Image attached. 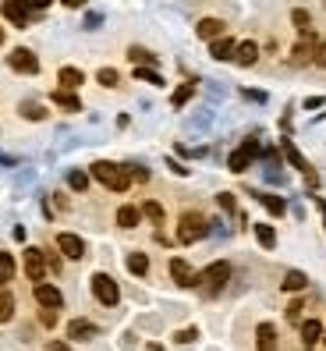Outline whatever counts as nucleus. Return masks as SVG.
Returning a JSON list of instances; mask_svg holds the SVG:
<instances>
[{
    "label": "nucleus",
    "instance_id": "obj_1",
    "mask_svg": "<svg viewBox=\"0 0 326 351\" xmlns=\"http://www.w3.org/2000/svg\"><path fill=\"white\" fill-rule=\"evenodd\" d=\"M89 174L103 184L107 192H128L131 189V171L125 167V163H114V160H96L92 167H89Z\"/></svg>",
    "mask_w": 326,
    "mask_h": 351
},
{
    "label": "nucleus",
    "instance_id": "obj_2",
    "mask_svg": "<svg viewBox=\"0 0 326 351\" xmlns=\"http://www.w3.org/2000/svg\"><path fill=\"white\" fill-rule=\"evenodd\" d=\"M227 280H231V263L227 259H216V263H210L206 270L195 277V287L202 291V298H216L223 287H227Z\"/></svg>",
    "mask_w": 326,
    "mask_h": 351
},
{
    "label": "nucleus",
    "instance_id": "obj_3",
    "mask_svg": "<svg viewBox=\"0 0 326 351\" xmlns=\"http://www.w3.org/2000/svg\"><path fill=\"white\" fill-rule=\"evenodd\" d=\"M206 234H210V220L206 217L195 213V210L181 213V220H177V241L181 245H195V241H202Z\"/></svg>",
    "mask_w": 326,
    "mask_h": 351
},
{
    "label": "nucleus",
    "instance_id": "obj_4",
    "mask_svg": "<svg viewBox=\"0 0 326 351\" xmlns=\"http://www.w3.org/2000/svg\"><path fill=\"white\" fill-rule=\"evenodd\" d=\"M89 287H92V298H96L99 305L114 308V305L121 302V287H117V280H114L110 274H92Z\"/></svg>",
    "mask_w": 326,
    "mask_h": 351
},
{
    "label": "nucleus",
    "instance_id": "obj_5",
    "mask_svg": "<svg viewBox=\"0 0 326 351\" xmlns=\"http://www.w3.org/2000/svg\"><path fill=\"white\" fill-rule=\"evenodd\" d=\"M319 36L309 29V32H301V39L294 43V50H291V64L294 68H305V64H316V53H319Z\"/></svg>",
    "mask_w": 326,
    "mask_h": 351
},
{
    "label": "nucleus",
    "instance_id": "obj_6",
    "mask_svg": "<svg viewBox=\"0 0 326 351\" xmlns=\"http://www.w3.org/2000/svg\"><path fill=\"white\" fill-rule=\"evenodd\" d=\"M8 68L18 71V75H36V71H39V57H36L29 47H14V50L8 53Z\"/></svg>",
    "mask_w": 326,
    "mask_h": 351
},
{
    "label": "nucleus",
    "instance_id": "obj_7",
    "mask_svg": "<svg viewBox=\"0 0 326 351\" xmlns=\"http://www.w3.org/2000/svg\"><path fill=\"white\" fill-rule=\"evenodd\" d=\"M255 156H259V142H255V138H249L241 149H234V153L227 156V167H231L234 174H244V171H249V163H252Z\"/></svg>",
    "mask_w": 326,
    "mask_h": 351
},
{
    "label": "nucleus",
    "instance_id": "obj_8",
    "mask_svg": "<svg viewBox=\"0 0 326 351\" xmlns=\"http://www.w3.org/2000/svg\"><path fill=\"white\" fill-rule=\"evenodd\" d=\"M0 14H4L14 29H29V22H32V11L22 4V0H4V4H0Z\"/></svg>",
    "mask_w": 326,
    "mask_h": 351
},
{
    "label": "nucleus",
    "instance_id": "obj_9",
    "mask_svg": "<svg viewBox=\"0 0 326 351\" xmlns=\"http://www.w3.org/2000/svg\"><path fill=\"white\" fill-rule=\"evenodd\" d=\"M32 295H36V302L43 305V308H57V313L64 308V291H60V287H53V284H43V280H39Z\"/></svg>",
    "mask_w": 326,
    "mask_h": 351
},
{
    "label": "nucleus",
    "instance_id": "obj_10",
    "mask_svg": "<svg viewBox=\"0 0 326 351\" xmlns=\"http://www.w3.org/2000/svg\"><path fill=\"white\" fill-rule=\"evenodd\" d=\"M25 274H29V280H43L47 277V252L43 249H25Z\"/></svg>",
    "mask_w": 326,
    "mask_h": 351
},
{
    "label": "nucleus",
    "instance_id": "obj_11",
    "mask_svg": "<svg viewBox=\"0 0 326 351\" xmlns=\"http://www.w3.org/2000/svg\"><path fill=\"white\" fill-rule=\"evenodd\" d=\"M57 249L64 252L68 259H82L86 256V241H82L78 234H71V231H60L57 234Z\"/></svg>",
    "mask_w": 326,
    "mask_h": 351
},
{
    "label": "nucleus",
    "instance_id": "obj_12",
    "mask_svg": "<svg viewBox=\"0 0 326 351\" xmlns=\"http://www.w3.org/2000/svg\"><path fill=\"white\" fill-rule=\"evenodd\" d=\"M167 270H171V277H174L177 287H195V277H199V274L192 270L185 259H171V263H167Z\"/></svg>",
    "mask_w": 326,
    "mask_h": 351
},
{
    "label": "nucleus",
    "instance_id": "obj_13",
    "mask_svg": "<svg viewBox=\"0 0 326 351\" xmlns=\"http://www.w3.org/2000/svg\"><path fill=\"white\" fill-rule=\"evenodd\" d=\"M280 146H284V156L291 160V167H294V171H301L305 178H309V184H316V174H312V167H309V160H305V156H301V153L291 146V138H284Z\"/></svg>",
    "mask_w": 326,
    "mask_h": 351
},
{
    "label": "nucleus",
    "instance_id": "obj_14",
    "mask_svg": "<svg viewBox=\"0 0 326 351\" xmlns=\"http://www.w3.org/2000/svg\"><path fill=\"white\" fill-rule=\"evenodd\" d=\"M50 103H53V107H60V110H68V114H78L82 110V99L75 96V89H53L50 93Z\"/></svg>",
    "mask_w": 326,
    "mask_h": 351
},
{
    "label": "nucleus",
    "instance_id": "obj_15",
    "mask_svg": "<svg viewBox=\"0 0 326 351\" xmlns=\"http://www.w3.org/2000/svg\"><path fill=\"white\" fill-rule=\"evenodd\" d=\"M234 50H238V43L231 36H216V39H210V53H213V60H234Z\"/></svg>",
    "mask_w": 326,
    "mask_h": 351
},
{
    "label": "nucleus",
    "instance_id": "obj_16",
    "mask_svg": "<svg viewBox=\"0 0 326 351\" xmlns=\"http://www.w3.org/2000/svg\"><path fill=\"white\" fill-rule=\"evenodd\" d=\"M255 351H277V326L273 323L255 326Z\"/></svg>",
    "mask_w": 326,
    "mask_h": 351
},
{
    "label": "nucleus",
    "instance_id": "obj_17",
    "mask_svg": "<svg viewBox=\"0 0 326 351\" xmlns=\"http://www.w3.org/2000/svg\"><path fill=\"white\" fill-rule=\"evenodd\" d=\"M223 29H227V25H223V18H199L195 36H199V39H206V43H210V39L223 36Z\"/></svg>",
    "mask_w": 326,
    "mask_h": 351
},
{
    "label": "nucleus",
    "instance_id": "obj_18",
    "mask_svg": "<svg viewBox=\"0 0 326 351\" xmlns=\"http://www.w3.org/2000/svg\"><path fill=\"white\" fill-rule=\"evenodd\" d=\"M234 60L241 68H252L255 60H259V43L255 39H244V43H238V50H234Z\"/></svg>",
    "mask_w": 326,
    "mask_h": 351
},
{
    "label": "nucleus",
    "instance_id": "obj_19",
    "mask_svg": "<svg viewBox=\"0 0 326 351\" xmlns=\"http://www.w3.org/2000/svg\"><path fill=\"white\" fill-rule=\"evenodd\" d=\"M255 199H259V206L270 217H284V213H288V202H284L280 195H273V192H255Z\"/></svg>",
    "mask_w": 326,
    "mask_h": 351
},
{
    "label": "nucleus",
    "instance_id": "obj_20",
    "mask_svg": "<svg viewBox=\"0 0 326 351\" xmlns=\"http://www.w3.org/2000/svg\"><path fill=\"white\" fill-rule=\"evenodd\" d=\"M99 334V330H96V323H89V319H71L68 323V337L71 341H92Z\"/></svg>",
    "mask_w": 326,
    "mask_h": 351
},
{
    "label": "nucleus",
    "instance_id": "obj_21",
    "mask_svg": "<svg viewBox=\"0 0 326 351\" xmlns=\"http://www.w3.org/2000/svg\"><path fill=\"white\" fill-rule=\"evenodd\" d=\"M323 341V323L319 319H305L301 323V348H316Z\"/></svg>",
    "mask_w": 326,
    "mask_h": 351
},
{
    "label": "nucleus",
    "instance_id": "obj_22",
    "mask_svg": "<svg viewBox=\"0 0 326 351\" xmlns=\"http://www.w3.org/2000/svg\"><path fill=\"white\" fill-rule=\"evenodd\" d=\"M284 291H288V295H298V291H305V287H309V277H305L301 270H288V274H284Z\"/></svg>",
    "mask_w": 326,
    "mask_h": 351
},
{
    "label": "nucleus",
    "instance_id": "obj_23",
    "mask_svg": "<svg viewBox=\"0 0 326 351\" xmlns=\"http://www.w3.org/2000/svg\"><path fill=\"white\" fill-rule=\"evenodd\" d=\"M57 82H60V89H78L82 82H86V75L68 64V68H60V71H57Z\"/></svg>",
    "mask_w": 326,
    "mask_h": 351
},
{
    "label": "nucleus",
    "instance_id": "obj_24",
    "mask_svg": "<svg viewBox=\"0 0 326 351\" xmlns=\"http://www.w3.org/2000/svg\"><path fill=\"white\" fill-rule=\"evenodd\" d=\"M138 220H142V210H138V206H121V210H117V223L125 227V231H135Z\"/></svg>",
    "mask_w": 326,
    "mask_h": 351
},
{
    "label": "nucleus",
    "instance_id": "obj_25",
    "mask_svg": "<svg viewBox=\"0 0 326 351\" xmlns=\"http://www.w3.org/2000/svg\"><path fill=\"white\" fill-rule=\"evenodd\" d=\"M125 263H128V270H131L135 277H146V274H149V256H146V252H128Z\"/></svg>",
    "mask_w": 326,
    "mask_h": 351
},
{
    "label": "nucleus",
    "instance_id": "obj_26",
    "mask_svg": "<svg viewBox=\"0 0 326 351\" xmlns=\"http://www.w3.org/2000/svg\"><path fill=\"white\" fill-rule=\"evenodd\" d=\"M14 280V259L11 252H0V287H8Z\"/></svg>",
    "mask_w": 326,
    "mask_h": 351
},
{
    "label": "nucleus",
    "instance_id": "obj_27",
    "mask_svg": "<svg viewBox=\"0 0 326 351\" xmlns=\"http://www.w3.org/2000/svg\"><path fill=\"white\" fill-rule=\"evenodd\" d=\"M192 96H195V86H192V82H185V86H177V89H174V96H171V107H177V110H181V107H185V103H188Z\"/></svg>",
    "mask_w": 326,
    "mask_h": 351
},
{
    "label": "nucleus",
    "instance_id": "obj_28",
    "mask_svg": "<svg viewBox=\"0 0 326 351\" xmlns=\"http://www.w3.org/2000/svg\"><path fill=\"white\" fill-rule=\"evenodd\" d=\"M255 238H259L262 249H273V245H277V231L270 223H255Z\"/></svg>",
    "mask_w": 326,
    "mask_h": 351
},
{
    "label": "nucleus",
    "instance_id": "obj_29",
    "mask_svg": "<svg viewBox=\"0 0 326 351\" xmlns=\"http://www.w3.org/2000/svg\"><path fill=\"white\" fill-rule=\"evenodd\" d=\"M68 189L71 192H89V174L86 171H68Z\"/></svg>",
    "mask_w": 326,
    "mask_h": 351
},
{
    "label": "nucleus",
    "instance_id": "obj_30",
    "mask_svg": "<svg viewBox=\"0 0 326 351\" xmlns=\"http://www.w3.org/2000/svg\"><path fill=\"white\" fill-rule=\"evenodd\" d=\"M96 82H99L103 89H117V86H121V75H117L114 68H99V71H96Z\"/></svg>",
    "mask_w": 326,
    "mask_h": 351
},
{
    "label": "nucleus",
    "instance_id": "obj_31",
    "mask_svg": "<svg viewBox=\"0 0 326 351\" xmlns=\"http://www.w3.org/2000/svg\"><path fill=\"white\" fill-rule=\"evenodd\" d=\"M22 117H25V121H47L43 103H32V99H25V103H22Z\"/></svg>",
    "mask_w": 326,
    "mask_h": 351
},
{
    "label": "nucleus",
    "instance_id": "obj_32",
    "mask_svg": "<svg viewBox=\"0 0 326 351\" xmlns=\"http://www.w3.org/2000/svg\"><path fill=\"white\" fill-rule=\"evenodd\" d=\"M291 22H294L298 32H309V29H312V25H309V22H312V14L305 11V8H294V11H291Z\"/></svg>",
    "mask_w": 326,
    "mask_h": 351
},
{
    "label": "nucleus",
    "instance_id": "obj_33",
    "mask_svg": "<svg viewBox=\"0 0 326 351\" xmlns=\"http://www.w3.org/2000/svg\"><path fill=\"white\" fill-rule=\"evenodd\" d=\"M142 217H149L153 223H163V206L153 202V199H146V202H142Z\"/></svg>",
    "mask_w": 326,
    "mask_h": 351
},
{
    "label": "nucleus",
    "instance_id": "obj_34",
    "mask_svg": "<svg viewBox=\"0 0 326 351\" xmlns=\"http://www.w3.org/2000/svg\"><path fill=\"white\" fill-rule=\"evenodd\" d=\"M135 78H138V82H149V86H163V75L153 71V68H142V64L135 68Z\"/></svg>",
    "mask_w": 326,
    "mask_h": 351
},
{
    "label": "nucleus",
    "instance_id": "obj_35",
    "mask_svg": "<svg viewBox=\"0 0 326 351\" xmlns=\"http://www.w3.org/2000/svg\"><path fill=\"white\" fill-rule=\"evenodd\" d=\"M14 316V298L4 291V295H0V323H8Z\"/></svg>",
    "mask_w": 326,
    "mask_h": 351
},
{
    "label": "nucleus",
    "instance_id": "obj_36",
    "mask_svg": "<svg viewBox=\"0 0 326 351\" xmlns=\"http://www.w3.org/2000/svg\"><path fill=\"white\" fill-rule=\"evenodd\" d=\"M128 57L135 60V64H153V60H156V53L142 50V47H131V50H128Z\"/></svg>",
    "mask_w": 326,
    "mask_h": 351
},
{
    "label": "nucleus",
    "instance_id": "obj_37",
    "mask_svg": "<svg viewBox=\"0 0 326 351\" xmlns=\"http://www.w3.org/2000/svg\"><path fill=\"white\" fill-rule=\"evenodd\" d=\"M195 337H199V330H195V326H185V330H177L174 341H177V344H192Z\"/></svg>",
    "mask_w": 326,
    "mask_h": 351
},
{
    "label": "nucleus",
    "instance_id": "obj_38",
    "mask_svg": "<svg viewBox=\"0 0 326 351\" xmlns=\"http://www.w3.org/2000/svg\"><path fill=\"white\" fill-rule=\"evenodd\" d=\"M216 202H220L227 213H234V195H231V192H220V195H216Z\"/></svg>",
    "mask_w": 326,
    "mask_h": 351
},
{
    "label": "nucleus",
    "instance_id": "obj_39",
    "mask_svg": "<svg viewBox=\"0 0 326 351\" xmlns=\"http://www.w3.org/2000/svg\"><path fill=\"white\" fill-rule=\"evenodd\" d=\"M22 4H25L29 11H47V8L53 4V0H22Z\"/></svg>",
    "mask_w": 326,
    "mask_h": 351
},
{
    "label": "nucleus",
    "instance_id": "obj_40",
    "mask_svg": "<svg viewBox=\"0 0 326 351\" xmlns=\"http://www.w3.org/2000/svg\"><path fill=\"white\" fill-rule=\"evenodd\" d=\"M288 319H291V323H298V319H301V302H298V298L288 305Z\"/></svg>",
    "mask_w": 326,
    "mask_h": 351
},
{
    "label": "nucleus",
    "instance_id": "obj_41",
    "mask_svg": "<svg viewBox=\"0 0 326 351\" xmlns=\"http://www.w3.org/2000/svg\"><path fill=\"white\" fill-rule=\"evenodd\" d=\"M99 22H103V14H89L86 18V29H99Z\"/></svg>",
    "mask_w": 326,
    "mask_h": 351
},
{
    "label": "nucleus",
    "instance_id": "obj_42",
    "mask_svg": "<svg viewBox=\"0 0 326 351\" xmlns=\"http://www.w3.org/2000/svg\"><path fill=\"white\" fill-rule=\"evenodd\" d=\"M47 351H71V348H68L64 341H50V344H47Z\"/></svg>",
    "mask_w": 326,
    "mask_h": 351
},
{
    "label": "nucleus",
    "instance_id": "obj_43",
    "mask_svg": "<svg viewBox=\"0 0 326 351\" xmlns=\"http://www.w3.org/2000/svg\"><path fill=\"white\" fill-rule=\"evenodd\" d=\"M323 103H326L323 96H309V99H305V107H309V110H312V107H323Z\"/></svg>",
    "mask_w": 326,
    "mask_h": 351
},
{
    "label": "nucleus",
    "instance_id": "obj_44",
    "mask_svg": "<svg viewBox=\"0 0 326 351\" xmlns=\"http://www.w3.org/2000/svg\"><path fill=\"white\" fill-rule=\"evenodd\" d=\"M316 64H319V68H326V43H323V47H319V53H316Z\"/></svg>",
    "mask_w": 326,
    "mask_h": 351
},
{
    "label": "nucleus",
    "instance_id": "obj_45",
    "mask_svg": "<svg viewBox=\"0 0 326 351\" xmlns=\"http://www.w3.org/2000/svg\"><path fill=\"white\" fill-rule=\"evenodd\" d=\"M60 4H64V8H71V11H75V8H86V0H60Z\"/></svg>",
    "mask_w": 326,
    "mask_h": 351
},
{
    "label": "nucleus",
    "instance_id": "obj_46",
    "mask_svg": "<svg viewBox=\"0 0 326 351\" xmlns=\"http://www.w3.org/2000/svg\"><path fill=\"white\" fill-rule=\"evenodd\" d=\"M316 206H319V213H323V223H326V199H319V195H316Z\"/></svg>",
    "mask_w": 326,
    "mask_h": 351
},
{
    "label": "nucleus",
    "instance_id": "obj_47",
    "mask_svg": "<svg viewBox=\"0 0 326 351\" xmlns=\"http://www.w3.org/2000/svg\"><path fill=\"white\" fill-rule=\"evenodd\" d=\"M0 47H4V29H0Z\"/></svg>",
    "mask_w": 326,
    "mask_h": 351
},
{
    "label": "nucleus",
    "instance_id": "obj_48",
    "mask_svg": "<svg viewBox=\"0 0 326 351\" xmlns=\"http://www.w3.org/2000/svg\"><path fill=\"white\" fill-rule=\"evenodd\" d=\"M323 344H326V330H323Z\"/></svg>",
    "mask_w": 326,
    "mask_h": 351
}]
</instances>
